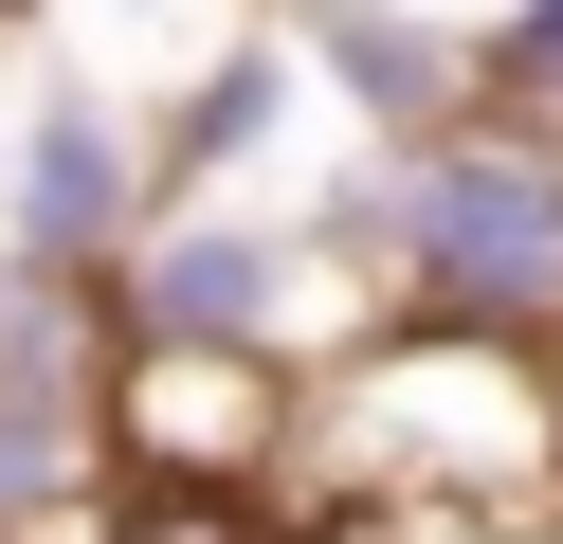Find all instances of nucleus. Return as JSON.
Here are the masks:
<instances>
[{
    "instance_id": "nucleus-1",
    "label": "nucleus",
    "mask_w": 563,
    "mask_h": 544,
    "mask_svg": "<svg viewBox=\"0 0 563 544\" xmlns=\"http://www.w3.org/2000/svg\"><path fill=\"white\" fill-rule=\"evenodd\" d=\"M400 254L437 290H563V181L545 164H509V145H454V164H418V200H400Z\"/></svg>"
}]
</instances>
